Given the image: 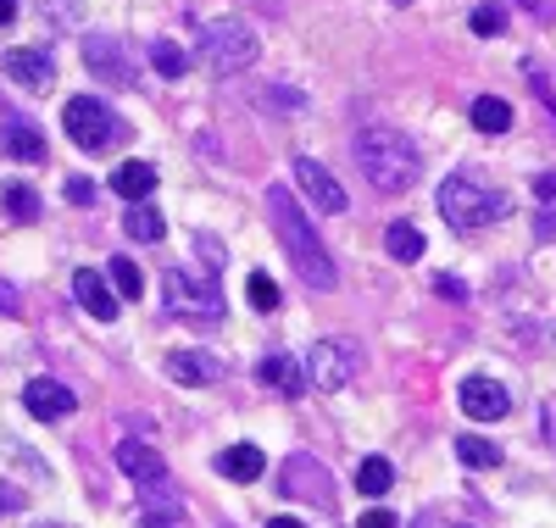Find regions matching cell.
<instances>
[{
  "instance_id": "obj_42",
  "label": "cell",
  "mask_w": 556,
  "mask_h": 528,
  "mask_svg": "<svg viewBox=\"0 0 556 528\" xmlns=\"http://www.w3.org/2000/svg\"><path fill=\"white\" fill-rule=\"evenodd\" d=\"M390 7H412V0H390Z\"/></svg>"
},
{
  "instance_id": "obj_28",
  "label": "cell",
  "mask_w": 556,
  "mask_h": 528,
  "mask_svg": "<svg viewBox=\"0 0 556 528\" xmlns=\"http://www.w3.org/2000/svg\"><path fill=\"white\" fill-rule=\"evenodd\" d=\"M112 290H117L123 301H139V290H146V273H139L128 256H117V262H112Z\"/></svg>"
},
{
  "instance_id": "obj_13",
  "label": "cell",
  "mask_w": 556,
  "mask_h": 528,
  "mask_svg": "<svg viewBox=\"0 0 556 528\" xmlns=\"http://www.w3.org/2000/svg\"><path fill=\"white\" fill-rule=\"evenodd\" d=\"M23 406H28L39 423H62V417H73L78 395L67 390V384H56V378H34L28 390H23Z\"/></svg>"
},
{
  "instance_id": "obj_22",
  "label": "cell",
  "mask_w": 556,
  "mask_h": 528,
  "mask_svg": "<svg viewBox=\"0 0 556 528\" xmlns=\"http://www.w3.org/2000/svg\"><path fill=\"white\" fill-rule=\"evenodd\" d=\"M384 251L395 262H424V234H417L412 223H390L384 228Z\"/></svg>"
},
{
  "instance_id": "obj_16",
  "label": "cell",
  "mask_w": 556,
  "mask_h": 528,
  "mask_svg": "<svg viewBox=\"0 0 556 528\" xmlns=\"http://www.w3.org/2000/svg\"><path fill=\"white\" fill-rule=\"evenodd\" d=\"M162 367H167L173 384H184V390H190V384H217V378L228 373L223 362H212V356H201V351H173Z\"/></svg>"
},
{
  "instance_id": "obj_39",
  "label": "cell",
  "mask_w": 556,
  "mask_h": 528,
  "mask_svg": "<svg viewBox=\"0 0 556 528\" xmlns=\"http://www.w3.org/2000/svg\"><path fill=\"white\" fill-rule=\"evenodd\" d=\"M17 17V0H0V23H12Z\"/></svg>"
},
{
  "instance_id": "obj_34",
  "label": "cell",
  "mask_w": 556,
  "mask_h": 528,
  "mask_svg": "<svg viewBox=\"0 0 556 528\" xmlns=\"http://www.w3.org/2000/svg\"><path fill=\"white\" fill-rule=\"evenodd\" d=\"M356 528H395V512L374 506V512H362V523H356Z\"/></svg>"
},
{
  "instance_id": "obj_1",
  "label": "cell",
  "mask_w": 556,
  "mask_h": 528,
  "mask_svg": "<svg viewBox=\"0 0 556 528\" xmlns=\"http://www.w3.org/2000/svg\"><path fill=\"white\" fill-rule=\"evenodd\" d=\"M267 212H273V228H278V246L290 251V262H295V273H301L306 290H334V284H340V267H334L329 246L317 239V223L301 212V201L290 196L285 184L267 189Z\"/></svg>"
},
{
  "instance_id": "obj_38",
  "label": "cell",
  "mask_w": 556,
  "mask_h": 528,
  "mask_svg": "<svg viewBox=\"0 0 556 528\" xmlns=\"http://www.w3.org/2000/svg\"><path fill=\"white\" fill-rule=\"evenodd\" d=\"M139 528H178V523H173V512H146V517H139Z\"/></svg>"
},
{
  "instance_id": "obj_33",
  "label": "cell",
  "mask_w": 556,
  "mask_h": 528,
  "mask_svg": "<svg viewBox=\"0 0 556 528\" xmlns=\"http://www.w3.org/2000/svg\"><path fill=\"white\" fill-rule=\"evenodd\" d=\"M67 201H96V184H89V178H67Z\"/></svg>"
},
{
  "instance_id": "obj_11",
  "label": "cell",
  "mask_w": 556,
  "mask_h": 528,
  "mask_svg": "<svg viewBox=\"0 0 556 528\" xmlns=\"http://www.w3.org/2000/svg\"><path fill=\"white\" fill-rule=\"evenodd\" d=\"M456 401H462V412H468L473 423H501L506 412H513V390H506L501 378H462Z\"/></svg>"
},
{
  "instance_id": "obj_23",
  "label": "cell",
  "mask_w": 556,
  "mask_h": 528,
  "mask_svg": "<svg viewBox=\"0 0 556 528\" xmlns=\"http://www.w3.org/2000/svg\"><path fill=\"white\" fill-rule=\"evenodd\" d=\"M390 485H395V467H390L384 456H362V462H356V490H362V495H384Z\"/></svg>"
},
{
  "instance_id": "obj_25",
  "label": "cell",
  "mask_w": 556,
  "mask_h": 528,
  "mask_svg": "<svg viewBox=\"0 0 556 528\" xmlns=\"http://www.w3.org/2000/svg\"><path fill=\"white\" fill-rule=\"evenodd\" d=\"M0 206H7L17 223H34V217H39V189H28V184H7V189H0Z\"/></svg>"
},
{
  "instance_id": "obj_27",
  "label": "cell",
  "mask_w": 556,
  "mask_h": 528,
  "mask_svg": "<svg viewBox=\"0 0 556 528\" xmlns=\"http://www.w3.org/2000/svg\"><path fill=\"white\" fill-rule=\"evenodd\" d=\"M456 456L468 462V467H501V445H490V440H479V435H462V440H456Z\"/></svg>"
},
{
  "instance_id": "obj_6",
  "label": "cell",
  "mask_w": 556,
  "mask_h": 528,
  "mask_svg": "<svg viewBox=\"0 0 556 528\" xmlns=\"http://www.w3.org/2000/svg\"><path fill=\"white\" fill-rule=\"evenodd\" d=\"M62 128H67V139L78 151H112L117 139H123V117L106 106V101H96V95H73V101L62 106Z\"/></svg>"
},
{
  "instance_id": "obj_8",
  "label": "cell",
  "mask_w": 556,
  "mask_h": 528,
  "mask_svg": "<svg viewBox=\"0 0 556 528\" xmlns=\"http://www.w3.org/2000/svg\"><path fill=\"white\" fill-rule=\"evenodd\" d=\"M278 490H285L290 501L334 506V485H329V467H323L317 456H306V451L285 456V467H278Z\"/></svg>"
},
{
  "instance_id": "obj_15",
  "label": "cell",
  "mask_w": 556,
  "mask_h": 528,
  "mask_svg": "<svg viewBox=\"0 0 556 528\" xmlns=\"http://www.w3.org/2000/svg\"><path fill=\"white\" fill-rule=\"evenodd\" d=\"M256 378L267 384V390H278L285 401H301V395H306V373H301V362L285 356V351L262 356V362H256Z\"/></svg>"
},
{
  "instance_id": "obj_9",
  "label": "cell",
  "mask_w": 556,
  "mask_h": 528,
  "mask_svg": "<svg viewBox=\"0 0 556 528\" xmlns=\"http://www.w3.org/2000/svg\"><path fill=\"white\" fill-rule=\"evenodd\" d=\"M162 296L173 312H190V317H217L223 312V296H217V284L212 278H195V273H167L162 278Z\"/></svg>"
},
{
  "instance_id": "obj_30",
  "label": "cell",
  "mask_w": 556,
  "mask_h": 528,
  "mask_svg": "<svg viewBox=\"0 0 556 528\" xmlns=\"http://www.w3.org/2000/svg\"><path fill=\"white\" fill-rule=\"evenodd\" d=\"M245 296H251L256 312H273L278 301H285V296H278V284H273L267 273H251V278H245Z\"/></svg>"
},
{
  "instance_id": "obj_18",
  "label": "cell",
  "mask_w": 556,
  "mask_h": 528,
  "mask_svg": "<svg viewBox=\"0 0 556 528\" xmlns=\"http://www.w3.org/2000/svg\"><path fill=\"white\" fill-rule=\"evenodd\" d=\"M7 78L39 89V84L56 78V62H51V51H28V45H23V51H7Z\"/></svg>"
},
{
  "instance_id": "obj_41",
  "label": "cell",
  "mask_w": 556,
  "mask_h": 528,
  "mask_svg": "<svg viewBox=\"0 0 556 528\" xmlns=\"http://www.w3.org/2000/svg\"><path fill=\"white\" fill-rule=\"evenodd\" d=\"M34 528H62V523H34Z\"/></svg>"
},
{
  "instance_id": "obj_31",
  "label": "cell",
  "mask_w": 556,
  "mask_h": 528,
  "mask_svg": "<svg viewBox=\"0 0 556 528\" xmlns=\"http://www.w3.org/2000/svg\"><path fill=\"white\" fill-rule=\"evenodd\" d=\"M256 106H267V112H273V106H285V112H301L306 101H301L295 89H256Z\"/></svg>"
},
{
  "instance_id": "obj_4",
  "label": "cell",
  "mask_w": 556,
  "mask_h": 528,
  "mask_svg": "<svg viewBox=\"0 0 556 528\" xmlns=\"http://www.w3.org/2000/svg\"><path fill=\"white\" fill-rule=\"evenodd\" d=\"M256 51H262V39L251 34L245 17H217V23L201 28V62H206L217 78L251 73V67H256Z\"/></svg>"
},
{
  "instance_id": "obj_7",
  "label": "cell",
  "mask_w": 556,
  "mask_h": 528,
  "mask_svg": "<svg viewBox=\"0 0 556 528\" xmlns=\"http://www.w3.org/2000/svg\"><path fill=\"white\" fill-rule=\"evenodd\" d=\"M117 467L134 478V490L151 501V512H178V506H184V501H178V490H173V473H167V462H162L151 445L123 440V445H117Z\"/></svg>"
},
{
  "instance_id": "obj_3",
  "label": "cell",
  "mask_w": 556,
  "mask_h": 528,
  "mask_svg": "<svg viewBox=\"0 0 556 528\" xmlns=\"http://www.w3.org/2000/svg\"><path fill=\"white\" fill-rule=\"evenodd\" d=\"M440 217L456 228V234H473V228H490L506 217V196L490 184H479L473 173H451L440 184Z\"/></svg>"
},
{
  "instance_id": "obj_17",
  "label": "cell",
  "mask_w": 556,
  "mask_h": 528,
  "mask_svg": "<svg viewBox=\"0 0 556 528\" xmlns=\"http://www.w3.org/2000/svg\"><path fill=\"white\" fill-rule=\"evenodd\" d=\"M217 473L228 478V485H256V478L267 473V456H262L256 445H228V451L217 456Z\"/></svg>"
},
{
  "instance_id": "obj_20",
  "label": "cell",
  "mask_w": 556,
  "mask_h": 528,
  "mask_svg": "<svg viewBox=\"0 0 556 528\" xmlns=\"http://www.w3.org/2000/svg\"><path fill=\"white\" fill-rule=\"evenodd\" d=\"M112 189H117L123 201L139 206V201H146L151 189H156V167H151V162H123V167L112 173Z\"/></svg>"
},
{
  "instance_id": "obj_14",
  "label": "cell",
  "mask_w": 556,
  "mask_h": 528,
  "mask_svg": "<svg viewBox=\"0 0 556 528\" xmlns=\"http://www.w3.org/2000/svg\"><path fill=\"white\" fill-rule=\"evenodd\" d=\"M73 296H78V306L96 317V323H112V317H117V290H112L96 267H78V273H73Z\"/></svg>"
},
{
  "instance_id": "obj_35",
  "label": "cell",
  "mask_w": 556,
  "mask_h": 528,
  "mask_svg": "<svg viewBox=\"0 0 556 528\" xmlns=\"http://www.w3.org/2000/svg\"><path fill=\"white\" fill-rule=\"evenodd\" d=\"M0 312H7V317H17V312H23V301H17V290H12L7 278H0Z\"/></svg>"
},
{
  "instance_id": "obj_10",
  "label": "cell",
  "mask_w": 556,
  "mask_h": 528,
  "mask_svg": "<svg viewBox=\"0 0 556 528\" xmlns=\"http://www.w3.org/2000/svg\"><path fill=\"white\" fill-rule=\"evenodd\" d=\"M295 184H301V196L317 206V212H329V217H340V212H351V196H345V184L323 167L317 156H295Z\"/></svg>"
},
{
  "instance_id": "obj_37",
  "label": "cell",
  "mask_w": 556,
  "mask_h": 528,
  "mask_svg": "<svg viewBox=\"0 0 556 528\" xmlns=\"http://www.w3.org/2000/svg\"><path fill=\"white\" fill-rule=\"evenodd\" d=\"M534 196H540V201H556V173H540V178H534Z\"/></svg>"
},
{
  "instance_id": "obj_5",
  "label": "cell",
  "mask_w": 556,
  "mask_h": 528,
  "mask_svg": "<svg viewBox=\"0 0 556 528\" xmlns=\"http://www.w3.org/2000/svg\"><path fill=\"white\" fill-rule=\"evenodd\" d=\"M306 390H351L356 373H362V345L356 340H340V334H329V340H312L306 345Z\"/></svg>"
},
{
  "instance_id": "obj_12",
  "label": "cell",
  "mask_w": 556,
  "mask_h": 528,
  "mask_svg": "<svg viewBox=\"0 0 556 528\" xmlns=\"http://www.w3.org/2000/svg\"><path fill=\"white\" fill-rule=\"evenodd\" d=\"M84 67L106 84H134V62L112 34H84Z\"/></svg>"
},
{
  "instance_id": "obj_36",
  "label": "cell",
  "mask_w": 556,
  "mask_h": 528,
  "mask_svg": "<svg viewBox=\"0 0 556 528\" xmlns=\"http://www.w3.org/2000/svg\"><path fill=\"white\" fill-rule=\"evenodd\" d=\"M518 7H523V12H534V17H545V23L556 17V0H518Z\"/></svg>"
},
{
  "instance_id": "obj_26",
  "label": "cell",
  "mask_w": 556,
  "mask_h": 528,
  "mask_svg": "<svg viewBox=\"0 0 556 528\" xmlns=\"http://www.w3.org/2000/svg\"><path fill=\"white\" fill-rule=\"evenodd\" d=\"M123 228H128V239H139V246H156V239L167 234V223H162L151 206H134V212L123 217Z\"/></svg>"
},
{
  "instance_id": "obj_40",
  "label": "cell",
  "mask_w": 556,
  "mask_h": 528,
  "mask_svg": "<svg viewBox=\"0 0 556 528\" xmlns=\"http://www.w3.org/2000/svg\"><path fill=\"white\" fill-rule=\"evenodd\" d=\"M267 528H306V523H301V517H273Z\"/></svg>"
},
{
  "instance_id": "obj_19",
  "label": "cell",
  "mask_w": 556,
  "mask_h": 528,
  "mask_svg": "<svg viewBox=\"0 0 556 528\" xmlns=\"http://www.w3.org/2000/svg\"><path fill=\"white\" fill-rule=\"evenodd\" d=\"M0 146H7V156H17V162H45V139H39V128L23 123V117L0 123Z\"/></svg>"
},
{
  "instance_id": "obj_24",
  "label": "cell",
  "mask_w": 556,
  "mask_h": 528,
  "mask_svg": "<svg viewBox=\"0 0 556 528\" xmlns=\"http://www.w3.org/2000/svg\"><path fill=\"white\" fill-rule=\"evenodd\" d=\"M146 56H151V67H156L162 78H184V67H190V56H184L173 39H151V45H146Z\"/></svg>"
},
{
  "instance_id": "obj_43",
  "label": "cell",
  "mask_w": 556,
  "mask_h": 528,
  "mask_svg": "<svg viewBox=\"0 0 556 528\" xmlns=\"http://www.w3.org/2000/svg\"><path fill=\"white\" fill-rule=\"evenodd\" d=\"M451 528H468V523H451Z\"/></svg>"
},
{
  "instance_id": "obj_2",
  "label": "cell",
  "mask_w": 556,
  "mask_h": 528,
  "mask_svg": "<svg viewBox=\"0 0 556 528\" xmlns=\"http://www.w3.org/2000/svg\"><path fill=\"white\" fill-rule=\"evenodd\" d=\"M351 151H356L362 178L374 184L379 196H406V189L424 178V151H417L412 139L401 128H390V123H367Z\"/></svg>"
},
{
  "instance_id": "obj_29",
  "label": "cell",
  "mask_w": 556,
  "mask_h": 528,
  "mask_svg": "<svg viewBox=\"0 0 556 528\" xmlns=\"http://www.w3.org/2000/svg\"><path fill=\"white\" fill-rule=\"evenodd\" d=\"M473 34L479 39H495V34H506V7H495V0H484V7H473Z\"/></svg>"
},
{
  "instance_id": "obj_32",
  "label": "cell",
  "mask_w": 556,
  "mask_h": 528,
  "mask_svg": "<svg viewBox=\"0 0 556 528\" xmlns=\"http://www.w3.org/2000/svg\"><path fill=\"white\" fill-rule=\"evenodd\" d=\"M434 290H440V296H451V301H468V284L451 278V273H440V278H434Z\"/></svg>"
},
{
  "instance_id": "obj_21",
  "label": "cell",
  "mask_w": 556,
  "mask_h": 528,
  "mask_svg": "<svg viewBox=\"0 0 556 528\" xmlns=\"http://www.w3.org/2000/svg\"><path fill=\"white\" fill-rule=\"evenodd\" d=\"M473 128L479 134H506V128H513V106H506L501 95H479V101H473Z\"/></svg>"
}]
</instances>
